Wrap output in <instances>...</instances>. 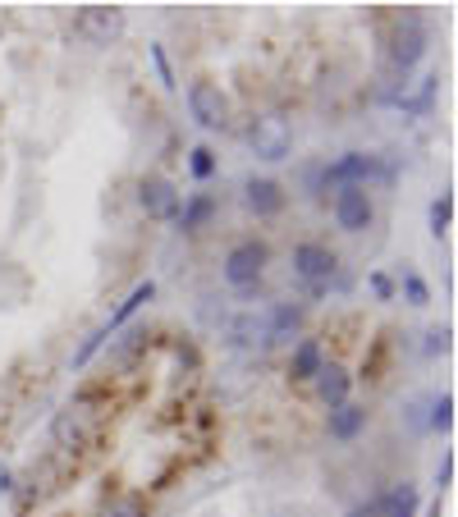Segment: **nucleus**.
<instances>
[{
  "instance_id": "nucleus-1",
  "label": "nucleus",
  "mask_w": 458,
  "mask_h": 517,
  "mask_svg": "<svg viewBox=\"0 0 458 517\" xmlns=\"http://www.w3.org/2000/svg\"><path fill=\"white\" fill-rule=\"evenodd\" d=\"M101 399L97 394H78V399H69L65 408L55 412V426H51V435H55V444L60 449H83V444H92V435L101 431Z\"/></svg>"
},
{
  "instance_id": "nucleus-2",
  "label": "nucleus",
  "mask_w": 458,
  "mask_h": 517,
  "mask_svg": "<svg viewBox=\"0 0 458 517\" xmlns=\"http://www.w3.org/2000/svg\"><path fill=\"white\" fill-rule=\"evenodd\" d=\"M248 147L262 156V161H284L289 151H294V129H289V119L280 110H266L248 124Z\"/></svg>"
},
{
  "instance_id": "nucleus-3",
  "label": "nucleus",
  "mask_w": 458,
  "mask_h": 517,
  "mask_svg": "<svg viewBox=\"0 0 458 517\" xmlns=\"http://www.w3.org/2000/svg\"><path fill=\"white\" fill-rule=\"evenodd\" d=\"M124 10H115V5H88V10L74 19V33L83 37V42L92 46H110L124 37Z\"/></svg>"
},
{
  "instance_id": "nucleus-4",
  "label": "nucleus",
  "mask_w": 458,
  "mask_h": 517,
  "mask_svg": "<svg viewBox=\"0 0 458 517\" xmlns=\"http://www.w3.org/2000/svg\"><path fill=\"white\" fill-rule=\"evenodd\" d=\"M422 51H426L422 19H417V14H404V19H399V28H394V37H390V65L399 69V74H408V69L422 60Z\"/></svg>"
},
{
  "instance_id": "nucleus-5",
  "label": "nucleus",
  "mask_w": 458,
  "mask_h": 517,
  "mask_svg": "<svg viewBox=\"0 0 458 517\" xmlns=\"http://www.w3.org/2000/svg\"><path fill=\"white\" fill-rule=\"evenodd\" d=\"M294 275L312 293H321L330 284V275H335V252L321 248V243H298L294 248Z\"/></svg>"
},
{
  "instance_id": "nucleus-6",
  "label": "nucleus",
  "mask_w": 458,
  "mask_h": 517,
  "mask_svg": "<svg viewBox=\"0 0 458 517\" xmlns=\"http://www.w3.org/2000/svg\"><path fill=\"white\" fill-rule=\"evenodd\" d=\"M188 110L202 129H225L229 124V101L216 83H193L188 87Z\"/></svg>"
},
{
  "instance_id": "nucleus-7",
  "label": "nucleus",
  "mask_w": 458,
  "mask_h": 517,
  "mask_svg": "<svg viewBox=\"0 0 458 517\" xmlns=\"http://www.w3.org/2000/svg\"><path fill=\"white\" fill-rule=\"evenodd\" d=\"M262 270H266V243H239L225 257V280L234 289H252V284L262 280Z\"/></svg>"
},
{
  "instance_id": "nucleus-8",
  "label": "nucleus",
  "mask_w": 458,
  "mask_h": 517,
  "mask_svg": "<svg viewBox=\"0 0 458 517\" xmlns=\"http://www.w3.org/2000/svg\"><path fill=\"white\" fill-rule=\"evenodd\" d=\"M330 184H344V188H362L367 179H385V165L376 161V156H367V151H349V156H339L335 165H330Z\"/></svg>"
},
{
  "instance_id": "nucleus-9",
  "label": "nucleus",
  "mask_w": 458,
  "mask_h": 517,
  "mask_svg": "<svg viewBox=\"0 0 458 517\" xmlns=\"http://www.w3.org/2000/svg\"><path fill=\"white\" fill-rule=\"evenodd\" d=\"M138 202H142V211H147L152 220H175L179 216V193H175V184H170V179H161V174L142 179Z\"/></svg>"
},
{
  "instance_id": "nucleus-10",
  "label": "nucleus",
  "mask_w": 458,
  "mask_h": 517,
  "mask_svg": "<svg viewBox=\"0 0 458 517\" xmlns=\"http://www.w3.org/2000/svg\"><path fill=\"white\" fill-rule=\"evenodd\" d=\"M335 220L344 234H362L371 225V197L367 188H339L335 197Z\"/></svg>"
},
{
  "instance_id": "nucleus-11",
  "label": "nucleus",
  "mask_w": 458,
  "mask_h": 517,
  "mask_svg": "<svg viewBox=\"0 0 458 517\" xmlns=\"http://www.w3.org/2000/svg\"><path fill=\"white\" fill-rule=\"evenodd\" d=\"M243 202H248V211H257V216H280L284 211V193L275 179H248Z\"/></svg>"
},
{
  "instance_id": "nucleus-12",
  "label": "nucleus",
  "mask_w": 458,
  "mask_h": 517,
  "mask_svg": "<svg viewBox=\"0 0 458 517\" xmlns=\"http://www.w3.org/2000/svg\"><path fill=\"white\" fill-rule=\"evenodd\" d=\"M229 334L239 344H271V312H243L239 321L229 325Z\"/></svg>"
},
{
  "instance_id": "nucleus-13",
  "label": "nucleus",
  "mask_w": 458,
  "mask_h": 517,
  "mask_svg": "<svg viewBox=\"0 0 458 517\" xmlns=\"http://www.w3.org/2000/svg\"><path fill=\"white\" fill-rule=\"evenodd\" d=\"M317 394L330 403V408L349 403V371L344 367H321L317 371Z\"/></svg>"
},
{
  "instance_id": "nucleus-14",
  "label": "nucleus",
  "mask_w": 458,
  "mask_h": 517,
  "mask_svg": "<svg viewBox=\"0 0 458 517\" xmlns=\"http://www.w3.org/2000/svg\"><path fill=\"white\" fill-rule=\"evenodd\" d=\"M367 426V408H353V403H339L335 412H330V435L335 440H353V435Z\"/></svg>"
},
{
  "instance_id": "nucleus-15",
  "label": "nucleus",
  "mask_w": 458,
  "mask_h": 517,
  "mask_svg": "<svg viewBox=\"0 0 458 517\" xmlns=\"http://www.w3.org/2000/svg\"><path fill=\"white\" fill-rule=\"evenodd\" d=\"M317 371H321V344H317V339H303V344L294 348L289 376H294V380H317Z\"/></svg>"
},
{
  "instance_id": "nucleus-16",
  "label": "nucleus",
  "mask_w": 458,
  "mask_h": 517,
  "mask_svg": "<svg viewBox=\"0 0 458 517\" xmlns=\"http://www.w3.org/2000/svg\"><path fill=\"white\" fill-rule=\"evenodd\" d=\"M381 513L385 517H413L417 513V490L413 485H399V490L381 495Z\"/></svg>"
},
{
  "instance_id": "nucleus-17",
  "label": "nucleus",
  "mask_w": 458,
  "mask_h": 517,
  "mask_svg": "<svg viewBox=\"0 0 458 517\" xmlns=\"http://www.w3.org/2000/svg\"><path fill=\"white\" fill-rule=\"evenodd\" d=\"M152 298H156V284H152V280H147V284H138V289H133V293H129V298H124V302H120V312L110 316L106 334H110V330H120V325H124V321H129V316H133V312H138L142 302H152Z\"/></svg>"
},
{
  "instance_id": "nucleus-18",
  "label": "nucleus",
  "mask_w": 458,
  "mask_h": 517,
  "mask_svg": "<svg viewBox=\"0 0 458 517\" xmlns=\"http://www.w3.org/2000/svg\"><path fill=\"white\" fill-rule=\"evenodd\" d=\"M298 321H303V312H298L294 302H284V307H275V312H271V344L289 339V334L298 330Z\"/></svg>"
},
{
  "instance_id": "nucleus-19",
  "label": "nucleus",
  "mask_w": 458,
  "mask_h": 517,
  "mask_svg": "<svg viewBox=\"0 0 458 517\" xmlns=\"http://www.w3.org/2000/svg\"><path fill=\"white\" fill-rule=\"evenodd\" d=\"M449 220H454V197L445 193L436 206H431V234L440 238V234H445V229H449Z\"/></svg>"
},
{
  "instance_id": "nucleus-20",
  "label": "nucleus",
  "mask_w": 458,
  "mask_h": 517,
  "mask_svg": "<svg viewBox=\"0 0 458 517\" xmlns=\"http://www.w3.org/2000/svg\"><path fill=\"white\" fill-rule=\"evenodd\" d=\"M188 170H193V179H211V174H216V156H211V147H193Z\"/></svg>"
},
{
  "instance_id": "nucleus-21",
  "label": "nucleus",
  "mask_w": 458,
  "mask_h": 517,
  "mask_svg": "<svg viewBox=\"0 0 458 517\" xmlns=\"http://www.w3.org/2000/svg\"><path fill=\"white\" fill-rule=\"evenodd\" d=\"M211 211H216V202H211V197H193V206L184 211V229H202V220H207Z\"/></svg>"
},
{
  "instance_id": "nucleus-22",
  "label": "nucleus",
  "mask_w": 458,
  "mask_h": 517,
  "mask_svg": "<svg viewBox=\"0 0 458 517\" xmlns=\"http://www.w3.org/2000/svg\"><path fill=\"white\" fill-rule=\"evenodd\" d=\"M97 517H142V499H110V504H101Z\"/></svg>"
},
{
  "instance_id": "nucleus-23",
  "label": "nucleus",
  "mask_w": 458,
  "mask_h": 517,
  "mask_svg": "<svg viewBox=\"0 0 458 517\" xmlns=\"http://www.w3.org/2000/svg\"><path fill=\"white\" fill-rule=\"evenodd\" d=\"M431 92H436V78H422V83H417V92L404 101V110H426V106H431Z\"/></svg>"
},
{
  "instance_id": "nucleus-24",
  "label": "nucleus",
  "mask_w": 458,
  "mask_h": 517,
  "mask_svg": "<svg viewBox=\"0 0 458 517\" xmlns=\"http://www.w3.org/2000/svg\"><path fill=\"white\" fill-rule=\"evenodd\" d=\"M449 421H454V399H440L436 403V412H431V426H436V431H449Z\"/></svg>"
},
{
  "instance_id": "nucleus-25",
  "label": "nucleus",
  "mask_w": 458,
  "mask_h": 517,
  "mask_svg": "<svg viewBox=\"0 0 458 517\" xmlns=\"http://www.w3.org/2000/svg\"><path fill=\"white\" fill-rule=\"evenodd\" d=\"M404 289H408V298H413V307H422L426 302V284L417 280V275H404Z\"/></svg>"
},
{
  "instance_id": "nucleus-26",
  "label": "nucleus",
  "mask_w": 458,
  "mask_h": 517,
  "mask_svg": "<svg viewBox=\"0 0 458 517\" xmlns=\"http://www.w3.org/2000/svg\"><path fill=\"white\" fill-rule=\"evenodd\" d=\"M152 60H156V69H161L165 87H175V74H170V65H165V51H161V46H152Z\"/></svg>"
},
{
  "instance_id": "nucleus-27",
  "label": "nucleus",
  "mask_w": 458,
  "mask_h": 517,
  "mask_svg": "<svg viewBox=\"0 0 458 517\" xmlns=\"http://www.w3.org/2000/svg\"><path fill=\"white\" fill-rule=\"evenodd\" d=\"M426 348H431V353H445V348H449V330H431V344H426Z\"/></svg>"
},
{
  "instance_id": "nucleus-28",
  "label": "nucleus",
  "mask_w": 458,
  "mask_h": 517,
  "mask_svg": "<svg viewBox=\"0 0 458 517\" xmlns=\"http://www.w3.org/2000/svg\"><path fill=\"white\" fill-rule=\"evenodd\" d=\"M349 517H385L381 513V499H371V504H362V508H353Z\"/></svg>"
},
{
  "instance_id": "nucleus-29",
  "label": "nucleus",
  "mask_w": 458,
  "mask_h": 517,
  "mask_svg": "<svg viewBox=\"0 0 458 517\" xmlns=\"http://www.w3.org/2000/svg\"><path fill=\"white\" fill-rule=\"evenodd\" d=\"M371 289L381 293V298H390V293H394V284H390V280H385V275H371Z\"/></svg>"
}]
</instances>
